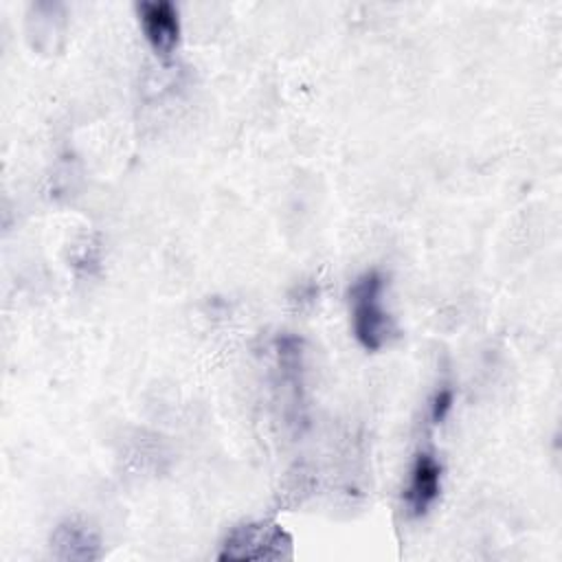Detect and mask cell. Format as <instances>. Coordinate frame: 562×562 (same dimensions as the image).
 <instances>
[{"label": "cell", "mask_w": 562, "mask_h": 562, "mask_svg": "<svg viewBox=\"0 0 562 562\" xmlns=\"http://www.w3.org/2000/svg\"><path fill=\"white\" fill-rule=\"evenodd\" d=\"M384 277L378 270L362 272L349 285L351 329L360 347L367 351L382 349L395 334V325L382 305Z\"/></svg>", "instance_id": "1"}, {"label": "cell", "mask_w": 562, "mask_h": 562, "mask_svg": "<svg viewBox=\"0 0 562 562\" xmlns=\"http://www.w3.org/2000/svg\"><path fill=\"white\" fill-rule=\"evenodd\" d=\"M53 544L59 549H66L59 558L92 560L99 555L97 536L83 522H77V520L61 522L53 533Z\"/></svg>", "instance_id": "5"}, {"label": "cell", "mask_w": 562, "mask_h": 562, "mask_svg": "<svg viewBox=\"0 0 562 562\" xmlns=\"http://www.w3.org/2000/svg\"><path fill=\"white\" fill-rule=\"evenodd\" d=\"M452 402H454V391L452 389L446 386V389L435 393V397L430 400V419H432V424H439L448 415V411L452 408Z\"/></svg>", "instance_id": "6"}, {"label": "cell", "mask_w": 562, "mask_h": 562, "mask_svg": "<svg viewBox=\"0 0 562 562\" xmlns=\"http://www.w3.org/2000/svg\"><path fill=\"white\" fill-rule=\"evenodd\" d=\"M292 555V538L270 520H255L235 527L217 555V560H283Z\"/></svg>", "instance_id": "2"}, {"label": "cell", "mask_w": 562, "mask_h": 562, "mask_svg": "<svg viewBox=\"0 0 562 562\" xmlns=\"http://www.w3.org/2000/svg\"><path fill=\"white\" fill-rule=\"evenodd\" d=\"M136 15L149 46L162 57L171 55L180 40V18L176 4L169 0H143L136 4Z\"/></svg>", "instance_id": "3"}, {"label": "cell", "mask_w": 562, "mask_h": 562, "mask_svg": "<svg viewBox=\"0 0 562 562\" xmlns=\"http://www.w3.org/2000/svg\"><path fill=\"white\" fill-rule=\"evenodd\" d=\"M441 492V463L428 454L419 452L411 465L408 481L404 487V505L413 518L424 516Z\"/></svg>", "instance_id": "4"}]
</instances>
